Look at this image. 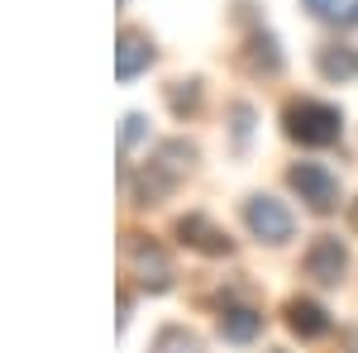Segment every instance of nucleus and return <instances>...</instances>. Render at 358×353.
<instances>
[{
  "label": "nucleus",
  "mask_w": 358,
  "mask_h": 353,
  "mask_svg": "<svg viewBox=\"0 0 358 353\" xmlns=\"http://www.w3.org/2000/svg\"><path fill=\"white\" fill-rule=\"evenodd\" d=\"M282 124H287V138H296V143H306V148H325V143H334V138L344 134L339 110L325 106V101H315V96L287 101V110H282Z\"/></svg>",
  "instance_id": "1"
},
{
  "label": "nucleus",
  "mask_w": 358,
  "mask_h": 353,
  "mask_svg": "<svg viewBox=\"0 0 358 353\" xmlns=\"http://www.w3.org/2000/svg\"><path fill=\"white\" fill-rule=\"evenodd\" d=\"M244 224L253 239H263V244H287L292 239V229H296V219L292 210L273 201V196H248L244 201Z\"/></svg>",
  "instance_id": "2"
},
{
  "label": "nucleus",
  "mask_w": 358,
  "mask_h": 353,
  "mask_svg": "<svg viewBox=\"0 0 358 353\" xmlns=\"http://www.w3.org/2000/svg\"><path fill=\"white\" fill-rule=\"evenodd\" d=\"M287 182H292V191L301 196L315 215H330L334 206H339V177L325 163H296Z\"/></svg>",
  "instance_id": "3"
},
{
  "label": "nucleus",
  "mask_w": 358,
  "mask_h": 353,
  "mask_svg": "<svg viewBox=\"0 0 358 353\" xmlns=\"http://www.w3.org/2000/svg\"><path fill=\"white\" fill-rule=\"evenodd\" d=\"M124 268L134 272L148 291H167V287H172V263H167V253L158 244H148V239H138V234H124Z\"/></svg>",
  "instance_id": "4"
},
{
  "label": "nucleus",
  "mask_w": 358,
  "mask_h": 353,
  "mask_svg": "<svg viewBox=\"0 0 358 353\" xmlns=\"http://www.w3.org/2000/svg\"><path fill=\"white\" fill-rule=\"evenodd\" d=\"M192 163H196V148H192V143H187V138H167L163 148L153 153V163H148V172H153L148 201H153V196H163L167 187H177V182L192 172Z\"/></svg>",
  "instance_id": "5"
},
{
  "label": "nucleus",
  "mask_w": 358,
  "mask_h": 353,
  "mask_svg": "<svg viewBox=\"0 0 358 353\" xmlns=\"http://www.w3.org/2000/svg\"><path fill=\"white\" fill-rule=\"evenodd\" d=\"M344 272H349V248L339 244L334 234H320L315 244L306 248V277H315L320 287L344 282Z\"/></svg>",
  "instance_id": "6"
},
{
  "label": "nucleus",
  "mask_w": 358,
  "mask_h": 353,
  "mask_svg": "<svg viewBox=\"0 0 358 353\" xmlns=\"http://www.w3.org/2000/svg\"><path fill=\"white\" fill-rule=\"evenodd\" d=\"M177 239L182 244H192V248H201V253H210V258H224L229 253V234H224L220 224H210L206 215H182L177 219Z\"/></svg>",
  "instance_id": "7"
},
{
  "label": "nucleus",
  "mask_w": 358,
  "mask_h": 353,
  "mask_svg": "<svg viewBox=\"0 0 358 353\" xmlns=\"http://www.w3.org/2000/svg\"><path fill=\"white\" fill-rule=\"evenodd\" d=\"M287 325L292 334H301V339H320V334H330V310L320 305V301H287Z\"/></svg>",
  "instance_id": "8"
},
{
  "label": "nucleus",
  "mask_w": 358,
  "mask_h": 353,
  "mask_svg": "<svg viewBox=\"0 0 358 353\" xmlns=\"http://www.w3.org/2000/svg\"><path fill=\"white\" fill-rule=\"evenodd\" d=\"M148 62H153V43H148L138 29H124V34H120V53H115V72H120V82L138 77Z\"/></svg>",
  "instance_id": "9"
},
{
  "label": "nucleus",
  "mask_w": 358,
  "mask_h": 353,
  "mask_svg": "<svg viewBox=\"0 0 358 353\" xmlns=\"http://www.w3.org/2000/svg\"><path fill=\"white\" fill-rule=\"evenodd\" d=\"M258 329H263V315L253 310V305H229L220 315V334L229 344H248V339H258Z\"/></svg>",
  "instance_id": "10"
},
{
  "label": "nucleus",
  "mask_w": 358,
  "mask_h": 353,
  "mask_svg": "<svg viewBox=\"0 0 358 353\" xmlns=\"http://www.w3.org/2000/svg\"><path fill=\"white\" fill-rule=\"evenodd\" d=\"M320 77H330V82H349L358 77V48H320Z\"/></svg>",
  "instance_id": "11"
},
{
  "label": "nucleus",
  "mask_w": 358,
  "mask_h": 353,
  "mask_svg": "<svg viewBox=\"0 0 358 353\" xmlns=\"http://www.w3.org/2000/svg\"><path fill=\"white\" fill-rule=\"evenodd\" d=\"M148 353H206V349H201V339H196L192 329L167 325V329H158V339H153Z\"/></svg>",
  "instance_id": "12"
},
{
  "label": "nucleus",
  "mask_w": 358,
  "mask_h": 353,
  "mask_svg": "<svg viewBox=\"0 0 358 353\" xmlns=\"http://www.w3.org/2000/svg\"><path fill=\"white\" fill-rule=\"evenodd\" d=\"M310 15L330 20V24H358V0H306Z\"/></svg>",
  "instance_id": "13"
},
{
  "label": "nucleus",
  "mask_w": 358,
  "mask_h": 353,
  "mask_svg": "<svg viewBox=\"0 0 358 353\" xmlns=\"http://www.w3.org/2000/svg\"><path fill=\"white\" fill-rule=\"evenodd\" d=\"M167 101H172V110H177V115H182V110H196V101H201V82H177Z\"/></svg>",
  "instance_id": "14"
},
{
  "label": "nucleus",
  "mask_w": 358,
  "mask_h": 353,
  "mask_svg": "<svg viewBox=\"0 0 358 353\" xmlns=\"http://www.w3.org/2000/svg\"><path fill=\"white\" fill-rule=\"evenodd\" d=\"M143 124H148L143 115H124V129H120V148H124V153H129L138 138H143Z\"/></svg>",
  "instance_id": "15"
},
{
  "label": "nucleus",
  "mask_w": 358,
  "mask_h": 353,
  "mask_svg": "<svg viewBox=\"0 0 358 353\" xmlns=\"http://www.w3.org/2000/svg\"><path fill=\"white\" fill-rule=\"evenodd\" d=\"M349 219H354V229H358V201H354V210H349Z\"/></svg>",
  "instance_id": "16"
}]
</instances>
